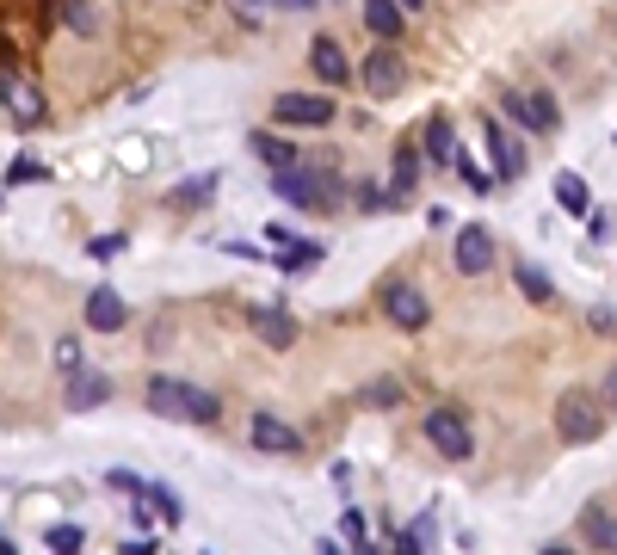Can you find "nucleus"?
<instances>
[{
	"instance_id": "nucleus-1",
	"label": "nucleus",
	"mask_w": 617,
	"mask_h": 555,
	"mask_svg": "<svg viewBox=\"0 0 617 555\" xmlns=\"http://www.w3.org/2000/svg\"><path fill=\"white\" fill-rule=\"evenodd\" d=\"M272 198L290 204V210H303V216H334L346 204V179L334 161H297V167H278L272 179Z\"/></svg>"
},
{
	"instance_id": "nucleus-2",
	"label": "nucleus",
	"mask_w": 617,
	"mask_h": 555,
	"mask_svg": "<svg viewBox=\"0 0 617 555\" xmlns=\"http://www.w3.org/2000/svg\"><path fill=\"white\" fill-rule=\"evenodd\" d=\"M142 401H149V414L186 420V426H216L223 420V401H216L210 389H198V383H186V377H149L142 383Z\"/></svg>"
},
{
	"instance_id": "nucleus-3",
	"label": "nucleus",
	"mask_w": 617,
	"mask_h": 555,
	"mask_svg": "<svg viewBox=\"0 0 617 555\" xmlns=\"http://www.w3.org/2000/svg\"><path fill=\"white\" fill-rule=\"evenodd\" d=\"M500 111L513 118V130H531V136L562 130V105L550 87H500Z\"/></svg>"
},
{
	"instance_id": "nucleus-4",
	"label": "nucleus",
	"mask_w": 617,
	"mask_h": 555,
	"mask_svg": "<svg viewBox=\"0 0 617 555\" xmlns=\"http://www.w3.org/2000/svg\"><path fill=\"white\" fill-rule=\"evenodd\" d=\"M556 432L568 444H599L605 438V401L593 389H562L556 401Z\"/></svg>"
},
{
	"instance_id": "nucleus-5",
	"label": "nucleus",
	"mask_w": 617,
	"mask_h": 555,
	"mask_svg": "<svg viewBox=\"0 0 617 555\" xmlns=\"http://www.w3.org/2000/svg\"><path fill=\"white\" fill-rule=\"evenodd\" d=\"M0 111L13 118V130H44L50 99H44V87L31 81L25 68H7V74H0Z\"/></svg>"
},
{
	"instance_id": "nucleus-6",
	"label": "nucleus",
	"mask_w": 617,
	"mask_h": 555,
	"mask_svg": "<svg viewBox=\"0 0 617 555\" xmlns=\"http://www.w3.org/2000/svg\"><path fill=\"white\" fill-rule=\"evenodd\" d=\"M340 118L334 93H278L272 99V124L278 130H328Z\"/></svg>"
},
{
	"instance_id": "nucleus-7",
	"label": "nucleus",
	"mask_w": 617,
	"mask_h": 555,
	"mask_svg": "<svg viewBox=\"0 0 617 555\" xmlns=\"http://www.w3.org/2000/svg\"><path fill=\"white\" fill-rule=\"evenodd\" d=\"M420 432H426V444H432L445 463H469V457H476V432H469V420L457 414V407H432Z\"/></svg>"
},
{
	"instance_id": "nucleus-8",
	"label": "nucleus",
	"mask_w": 617,
	"mask_h": 555,
	"mask_svg": "<svg viewBox=\"0 0 617 555\" xmlns=\"http://www.w3.org/2000/svg\"><path fill=\"white\" fill-rule=\"evenodd\" d=\"M309 74L321 81V93H346L358 81V62L346 56V44H340L334 31H321L315 44H309Z\"/></svg>"
},
{
	"instance_id": "nucleus-9",
	"label": "nucleus",
	"mask_w": 617,
	"mask_h": 555,
	"mask_svg": "<svg viewBox=\"0 0 617 555\" xmlns=\"http://www.w3.org/2000/svg\"><path fill=\"white\" fill-rule=\"evenodd\" d=\"M383 315L402 327V333H426L432 327V303H426V290L414 278H389L383 284Z\"/></svg>"
},
{
	"instance_id": "nucleus-10",
	"label": "nucleus",
	"mask_w": 617,
	"mask_h": 555,
	"mask_svg": "<svg viewBox=\"0 0 617 555\" xmlns=\"http://www.w3.org/2000/svg\"><path fill=\"white\" fill-rule=\"evenodd\" d=\"M358 87H365L371 99H395L408 87V62H402V50L395 44H377L365 62H358Z\"/></svg>"
},
{
	"instance_id": "nucleus-11",
	"label": "nucleus",
	"mask_w": 617,
	"mask_h": 555,
	"mask_svg": "<svg viewBox=\"0 0 617 555\" xmlns=\"http://www.w3.org/2000/svg\"><path fill=\"white\" fill-rule=\"evenodd\" d=\"M494 259H500L494 229H482V222H463V229H457V247H451L457 278H482V272H494Z\"/></svg>"
},
{
	"instance_id": "nucleus-12",
	"label": "nucleus",
	"mask_w": 617,
	"mask_h": 555,
	"mask_svg": "<svg viewBox=\"0 0 617 555\" xmlns=\"http://www.w3.org/2000/svg\"><path fill=\"white\" fill-rule=\"evenodd\" d=\"M482 148H488V161H494V179H500V185H513V179H525V148H519L513 124H500V118H488V124H482Z\"/></svg>"
},
{
	"instance_id": "nucleus-13",
	"label": "nucleus",
	"mask_w": 617,
	"mask_h": 555,
	"mask_svg": "<svg viewBox=\"0 0 617 555\" xmlns=\"http://www.w3.org/2000/svg\"><path fill=\"white\" fill-rule=\"evenodd\" d=\"M420 167H426L420 142H395V155H389V210H408V204H414V192H420Z\"/></svg>"
},
{
	"instance_id": "nucleus-14",
	"label": "nucleus",
	"mask_w": 617,
	"mask_h": 555,
	"mask_svg": "<svg viewBox=\"0 0 617 555\" xmlns=\"http://www.w3.org/2000/svg\"><path fill=\"white\" fill-rule=\"evenodd\" d=\"M247 327L260 333L272 352H290V346H297V333H303V327H297V315L278 309V303H247Z\"/></svg>"
},
{
	"instance_id": "nucleus-15",
	"label": "nucleus",
	"mask_w": 617,
	"mask_h": 555,
	"mask_svg": "<svg viewBox=\"0 0 617 555\" xmlns=\"http://www.w3.org/2000/svg\"><path fill=\"white\" fill-rule=\"evenodd\" d=\"M247 438H253V451H266V457H297L303 451V432L290 420H278V414H253Z\"/></svg>"
},
{
	"instance_id": "nucleus-16",
	"label": "nucleus",
	"mask_w": 617,
	"mask_h": 555,
	"mask_svg": "<svg viewBox=\"0 0 617 555\" xmlns=\"http://www.w3.org/2000/svg\"><path fill=\"white\" fill-rule=\"evenodd\" d=\"M62 401H68V414H93V407L112 401V377L105 370H75V377H62Z\"/></svg>"
},
{
	"instance_id": "nucleus-17",
	"label": "nucleus",
	"mask_w": 617,
	"mask_h": 555,
	"mask_svg": "<svg viewBox=\"0 0 617 555\" xmlns=\"http://www.w3.org/2000/svg\"><path fill=\"white\" fill-rule=\"evenodd\" d=\"M580 537L593 543V555H617V512L605 500H587L580 506Z\"/></svg>"
},
{
	"instance_id": "nucleus-18",
	"label": "nucleus",
	"mask_w": 617,
	"mask_h": 555,
	"mask_svg": "<svg viewBox=\"0 0 617 555\" xmlns=\"http://www.w3.org/2000/svg\"><path fill=\"white\" fill-rule=\"evenodd\" d=\"M87 327H99V333H124V327H130V303H124L112 284H99V290L87 296Z\"/></svg>"
},
{
	"instance_id": "nucleus-19",
	"label": "nucleus",
	"mask_w": 617,
	"mask_h": 555,
	"mask_svg": "<svg viewBox=\"0 0 617 555\" xmlns=\"http://www.w3.org/2000/svg\"><path fill=\"white\" fill-rule=\"evenodd\" d=\"M420 155H426L432 167H451V161H457V130H451L445 111H432V118L420 124Z\"/></svg>"
},
{
	"instance_id": "nucleus-20",
	"label": "nucleus",
	"mask_w": 617,
	"mask_h": 555,
	"mask_svg": "<svg viewBox=\"0 0 617 555\" xmlns=\"http://www.w3.org/2000/svg\"><path fill=\"white\" fill-rule=\"evenodd\" d=\"M247 155H253V161H266V167L278 173V167H297V161H303V148L290 142V136H272V130H253V136H247Z\"/></svg>"
},
{
	"instance_id": "nucleus-21",
	"label": "nucleus",
	"mask_w": 617,
	"mask_h": 555,
	"mask_svg": "<svg viewBox=\"0 0 617 555\" xmlns=\"http://www.w3.org/2000/svg\"><path fill=\"white\" fill-rule=\"evenodd\" d=\"M358 13H365V31L377 37V44H395V37L408 31V13L395 7V0H365V7H358Z\"/></svg>"
},
{
	"instance_id": "nucleus-22",
	"label": "nucleus",
	"mask_w": 617,
	"mask_h": 555,
	"mask_svg": "<svg viewBox=\"0 0 617 555\" xmlns=\"http://www.w3.org/2000/svg\"><path fill=\"white\" fill-rule=\"evenodd\" d=\"M216 179H223L216 167H210V173H192L186 185H173V192H167V204H173V210H204V204L216 198Z\"/></svg>"
},
{
	"instance_id": "nucleus-23",
	"label": "nucleus",
	"mask_w": 617,
	"mask_h": 555,
	"mask_svg": "<svg viewBox=\"0 0 617 555\" xmlns=\"http://www.w3.org/2000/svg\"><path fill=\"white\" fill-rule=\"evenodd\" d=\"M272 259H278V266H284L290 278H297V272H315L321 259H328V247H321V241H290V247H278Z\"/></svg>"
},
{
	"instance_id": "nucleus-24",
	"label": "nucleus",
	"mask_w": 617,
	"mask_h": 555,
	"mask_svg": "<svg viewBox=\"0 0 617 555\" xmlns=\"http://www.w3.org/2000/svg\"><path fill=\"white\" fill-rule=\"evenodd\" d=\"M556 204H562L568 216H587V210H593L587 179H580V173H556Z\"/></svg>"
},
{
	"instance_id": "nucleus-25",
	"label": "nucleus",
	"mask_w": 617,
	"mask_h": 555,
	"mask_svg": "<svg viewBox=\"0 0 617 555\" xmlns=\"http://www.w3.org/2000/svg\"><path fill=\"white\" fill-rule=\"evenodd\" d=\"M402 401H408V383H402V377H377V383L358 389V407H402Z\"/></svg>"
},
{
	"instance_id": "nucleus-26",
	"label": "nucleus",
	"mask_w": 617,
	"mask_h": 555,
	"mask_svg": "<svg viewBox=\"0 0 617 555\" xmlns=\"http://www.w3.org/2000/svg\"><path fill=\"white\" fill-rule=\"evenodd\" d=\"M44 179H50V167L38 155H13L7 173H0V185H13V192H19V185H44Z\"/></svg>"
},
{
	"instance_id": "nucleus-27",
	"label": "nucleus",
	"mask_w": 617,
	"mask_h": 555,
	"mask_svg": "<svg viewBox=\"0 0 617 555\" xmlns=\"http://www.w3.org/2000/svg\"><path fill=\"white\" fill-rule=\"evenodd\" d=\"M44 543H50V555H81L87 549V525H44Z\"/></svg>"
},
{
	"instance_id": "nucleus-28",
	"label": "nucleus",
	"mask_w": 617,
	"mask_h": 555,
	"mask_svg": "<svg viewBox=\"0 0 617 555\" xmlns=\"http://www.w3.org/2000/svg\"><path fill=\"white\" fill-rule=\"evenodd\" d=\"M62 25L75 37H99V7L93 0H62Z\"/></svg>"
},
{
	"instance_id": "nucleus-29",
	"label": "nucleus",
	"mask_w": 617,
	"mask_h": 555,
	"mask_svg": "<svg viewBox=\"0 0 617 555\" xmlns=\"http://www.w3.org/2000/svg\"><path fill=\"white\" fill-rule=\"evenodd\" d=\"M513 278H519V290L531 296V303H550V296H556V284L543 278V272L531 266V259H519V266H513Z\"/></svg>"
},
{
	"instance_id": "nucleus-30",
	"label": "nucleus",
	"mask_w": 617,
	"mask_h": 555,
	"mask_svg": "<svg viewBox=\"0 0 617 555\" xmlns=\"http://www.w3.org/2000/svg\"><path fill=\"white\" fill-rule=\"evenodd\" d=\"M142 500L155 506V518H161V525H179V518H186V506H179V494H173V488H161V481H149V494H142Z\"/></svg>"
},
{
	"instance_id": "nucleus-31",
	"label": "nucleus",
	"mask_w": 617,
	"mask_h": 555,
	"mask_svg": "<svg viewBox=\"0 0 617 555\" xmlns=\"http://www.w3.org/2000/svg\"><path fill=\"white\" fill-rule=\"evenodd\" d=\"M426 543H432V518H414V525L395 537V555H426Z\"/></svg>"
},
{
	"instance_id": "nucleus-32",
	"label": "nucleus",
	"mask_w": 617,
	"mask_h": 555,
	"mask_svg": "<svg viewBox=\"0 0 617 555\" xmlns=\"http://www.w3.org/2000/svg\"><path fill=\"white\" fill-rule=\"evenodd\" d=\"M352 204H358V210H389V185H377V179H352Z\"/></svg>"
},
{
	"instance_id": "nucleus-33",
	"label": "nucleus",
	"mask_w": 617,
	"mask_h": 555,
	"mask_svg": "<svg viewBox=\"0 0 617 555\" xmlns=\"http://www.w3.org/2000/svg\"><path fill=\"white\" fill-rule=\"evenodd\" d=\"M105 488H118L124 500H142V494H149V475H136V469H112V475H105Z\"/></svg>"
},
{
	"instance_id": "nucleus-34",
	"label": "nucleus",
	"mask_w": 617,
	"mask_h": 555,
	"mask_svg": "<svg viewBox=\"0 0 617 555\" xmlns=\"http://www.w3.org/2000/svg\"><path fill=\"white\" fill-rule=\"evenodd\" d=\"M340 537H346V549H365V543H371V537H365V512H358V506L340 512Z\"/></svg>"
},
{
	"instance_id": "nucleus-35",
	"label": "nucleus",
	"mask_w": 617,
	"mask_h": 555,
	"mask_svg": "<svg viewBox=\"0 0 617 555\" xmlns=\"http://www.w3.org/2000/svg\"><path fill=\"white\" fill-rule=\"evenodd\" d=\"M451 167H457V179L469 185V192H488V185H494V179H488V173H482L476 161H469V155H463V148H457V161H451Z\"/></svg>"
},
{
	"instance_id": "nucleus-36",
	"label": "nucleus",
	"mask_w": 617,
	"mask_h": 555,
	"mask_svg": "<svg viewBox=\"0 0 617 555\" xmlns=\"http://www.w3.org/2000/svg\"><path fill=\"white\" fill-rule=\"evenodd\" d=\"M56 370H62V377H75V370H81V340H56Z\"/></svg>"
},
{
	"instance_id": "nucleus-37",
	"label": "nucleus",
	"mask_w": 617,
	"mask_h": 555,
	"mask_svg": "<svg viewBox=\"0 0 617 555\" xmlns=\"http://www.w3.org/2000/svg\"><path fill=\"white\" fill-rule=\"evenodd\" d=\"M124 247H130L124 235H93V241H87V253H93V259H118Z\"/></svg>"
},
{
	"instance_id": "nucleus-38",
	"label": "nucleus",
	"mask_w": 617,
	"mask_h": 555,
	"mask_svg": "<svg viewBox=\"0 0 617 555\" xmlns=\"http://www.w3.org/2000/svg\"><path fill=\"white\" fill-rule=\"evenodd\" d=\"M235 13L247 19V31H260V19L272 13V0H235Z\"/></svg>"
},
{
	"instance_id": "nucleus-39",
	"label": "nucleus",
	"mask_w": 617,
	"mask_h": 555,
	"mask_svg": "<svg viewBox=\"0 0 617 555\" xmlns=\"http://www.w3.org/2000/svg\"><path fill=\"white\" fill-rule=\"evenodd\" d=\"M587 229H593V241H611V210L593 204V210H587Z\"/></svg>"
},
{
	"instance_id": "nucleus-40",
	"label": "nucleus",
	"mask_w": 617,
	"mask_h": 555,
	"mask_svg": "<svg viewBox=\"0 0 617 555\" xmlns=\"http://www.w3.org/2000/svg\"><path fill=\"white\" fill-rule=\"evenodd\" d=\"M266 241H272V253H278V247L297 241V229H290V222H266Z\"/></svg>"
},
{
	"instance_id": "nucleus-41",
	"label": "nucleus",
	"mask_w": 617,
	"mask_h": 555,
	"mask_svg": "<svg viewBox=\"0 0 617 555\" xmlns=\"http://www.w3.org/2000/svg\"><path fill=\"white\" fill-rule=\"evenodd\" d=\"M599 401H605V414H617V364L605 370V383H599Z\"/></svg>"
},
{
	"instance_id": "nucleus-42",
	"label": "nucleus",
	"mask_w": 617,
	"mask_h": 555,
	"mask_svg": "<svg viewBox=\"0 0 617 555\" xmlns=\"http://www.w3.org/2000/svg\"><path fill=\"white\" fill-rule=\"evenodd\" d=\"M321 0H272V13H315Z\"/></svg>"
},
{
	"instance_id": "nucleus-43",
	"label": "nucleus",
	"mask_w": 617,
	"mask_h": 555,
	"mask_svg": "<svg viewBox=\"0 0 617 555\" xmlns=\"http://www.w3.org/2000/svg\"><path fill=\"white\" fill-rule=\"evenodd\" d=\"M124 555H161V549H155V537H130V543H124Z\"/></svg>"
},
{
	"instance_id": "nucleus-44",
	"label": "nucleus",
	"mask_w": 617,
	"mask_h": 555,
	"mask_svg": "<svg viewBox=\"0 0 617 555\" xmlns=\"http://www.w3.org/2000/svg\"><path fill=\"white\" fill-rule=\"evenodd\" d=\"M543 555H580L574 543H543Z\"/></svg>"
},
{
	"instance_id": "nucleus-45",
	"label": "nucleus",
	"mask_w": 617,
	"mask_h": 555,
	"mask_svg": "<svg viewBox=\"0 0 617 555\" xmlns=\"http://www.w3.org/2000/svg\"><path fill=\"white\" fill-rule=\"evenodd\" d=\"M395 7H402V13H408V19H414V13H420V7H426V0H395Z\"/></svg>"
},
{
	"instance_id": "nucleus-46",
	"label": "nucleus",
	"mask_w": 617,
	"mask_h": 555,
	"mask_svg": "<svg viewBox=\"0 0 617 555\" xmlns=\"http://www.w3.org/2000/svg\"><path fill=\"white\" fill-rule=\"evenodd\" d=\"M315 555H340V543H321V549H315ZM346 555H352V549H346Z\"/></svg>"
},
{
	"instance_id": "nucleus-47",
	"label": "nucleus",
	"mask_w": 617,
	"mask_h": 555,
	"mask_svg": "<svg viewBox=\"0 0 617 555\" xmlns=\"http://www.w3.org/2000/svg\"><path fill=\"white\" fill-rule=\"evenodd\" d=\"M0 555H19V549H13V537H0Z\"/></svg>"
},
{
	"instance_id": "nucleus-48",
	"label": "nucleus",
	"mask_w": 617,
	"mask_h": 555,
	"mask_svg": "<svg viewBox=\"0 0 617 555\" xmlns=\"http://www.w3.org/2000/svg\"><path fill=\"white\" fill-rule=\"evenodd\" d=\"M352 555H383V549H377V543H365V549H352Z\"/></svg>"
},
{
	"instance_id": "nucleus-49",
	"label": "nucleus",
	"mask_w": 617,
	"mask_h": 555,
	"mask_svg": "<svg viewBox=\"0 0 617 555\" xmlns=\"http://www.w3.org/2000/svg\"><path fill=\"white\" fill-rule=\"evenodd\" d=\"M198 7H204V0H198Z\"/></svg>"
}]
</instances>
